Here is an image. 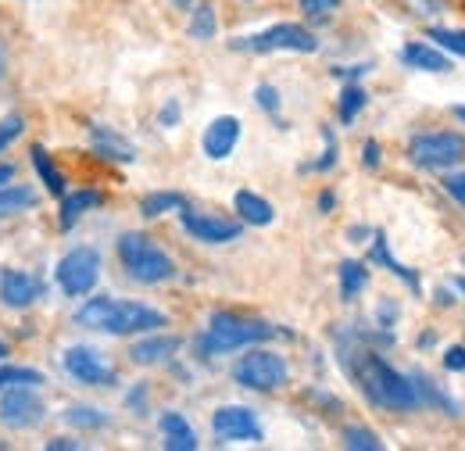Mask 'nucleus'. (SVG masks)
I'll list each match as a JSON object with an SVG mask.
<instances>
[{
    "mask_svg": "<svg viewBox=\"0 0 465 451\" xmlns=\"http://www.w3.org/2000/svg\"><path fill=\"white\" fill-rule=\"evenodd\" d=\"M351 373H354L361 395L369 397L372 405L387 408V412H415V408L422 405L415 376L398 373V369L387 366L376 351H354V358H351Z\"/></svg>",
    "mask_w": 465,
    "mask_h": 451,
    "instance_id": "nucleus-1",
    "label": "nucleus"
},
{
    "mask_svg": "<svg viewBox=\"0 0 465 451\" xmlns=\"http://www.w3.org/2000/svg\"><path fill=\"white\" fill-rule=\"evenodd\" d=\"M75 323L86 330H101V334H154L162 326H169V319L158 308H147L140 301H115V297H94L75 312Z\"/></svg>",
    "mask_w": 465,
    "mask_h": 451,
    "instance_id": "nucleus-2",
    "label": "nucleus"
},
{
    "mask_svg": "<svg viewBox=\"0 0 465 451\" xmlns=\"http://www.w3.org/2000/svg\"><path fill=\"white\" fill-rule=\"evenodd\" d=\"M276 334L280 330L262 323V319H243V316H232V312H215L208 319L204 337H201V351L204 355H230V351H240V347L272 340Z\"/></svg>",
    "mask_w": 465,
    "mask_h": 451,
    "instance_id": "nucleus-3",
    "label": "nucleus"
},
{
    "mask_svg": "<svg viewBox=\"0 0 465 451\" xmlns=\"http://www.w3.org/2000/svg\"><path fill=\"white\" fill-rule=\"evenodd\" d=\"M118 258L136 283H169L175 276V262L143 233L118 236Z\"/></svg>",
    "mask_w": 465,
    "mask_h": 451,
    "instance_id": "nucleus-4",
    "label": "nucleus"
},
{
    "mask_svg": "<svg viewBox=\"0 0 465 451\" xmlns=\"http://www.w3.org/2000/svg\"><path fill=\"white\" fill-rule=\"evenodd\" d=\"M408 155L422 169H451L465 158L462 133H419L408 144Z\"/></svg>",
    "mask_w": 465,
    "mask_h": 451,
    "instance_id": "nucleus-5",
    "label": "nucleus"
},
{
    "mask_svg": "<svg viewBox=\"0 0 465 451\" xmlns=\"http://www.w3.org/2000/svg\"><path fill=\"white\" fill-rule=\"evenodd\" d=\"M232 47H236V51H254V55H269V51L315 55V51H319V40H315L308 29H301V25H291V22H283V25H272V29H265V33L243 36V40H236Z\"/></svg>",
    "mask_w": 465,
    "mask_h": 451,
    "instance_id": "nucleus-6",
    "label": "nucleus"
},
{
    "mask_svg": "<svg viewBox=\"0 0 465 451\" xmlns=\"http://www.w3.org/2000/svg\"><path fill=\"white\" fill-rule=\"evenodd\" d=\"M232 376H236V384L247 387V391H276V387L287 384L291 369H287V362H283L280 355H272V351H251V355H243V358L236 362Z\"/></svg>",
    "mask_w": 465,
    "mask_h": 451,
    "instance_id": "nucleus-7",
    "label": "nucleus"
},
{
    "mask_svg": "<svg viewBox=\"0 0 465 451\" xmlns=\"http://www.w3.org/2000/svg\"><path fill=\"white\" fill-rule=\"evenodd\" d=\"M101 280V255L94 247H72L58 262V286L68 297L90 294Z\"/></svg>",
    "mask_w": 465,
    "mask_h": 451,
    "instance_id": "nucleus-8",
    "label": "nucleus"
},
{
    "mask_svg": "<svg viewBox=\"0 0 465 451\" xmlns=\"http://www.w3.org/2000/svg\"><path fill=\"white\" fill-rule=\"evenodd\" d=\"M212 430H215V437H219L223 445H236V441L262 445V437H265L258 416H254L251 408H243V405H226V408H219L215 419H212Z\"/></svg>",
    "mask_w": 465,
    "mask_h": 451,
    "instance_id": "nucleus-9",
    "label": "nucleus"
},
{
    "mask_svg": "<svg viewBox=\"0 0 465 451\" xmlns=\"http://www.w3.org/2000/svg\"><path fill=\"white\" fill-rule=\"evenodd\" d=\"M61 366L72 380L86 384V387H112L115 384V369L94 351V347H68L61 355Z\"/></svg>",
    "mask_w": 465,
    "mask_h": 451,
    "instance_id": "nucleus-10",
    "label": "nucleus"
},
{
    "mask_svg": "<svg viewBox=\"0 0 465 451\" xmlns=\"http://www.w3.org/2000/svg\"><path fill=\"white\" fill-rule=\"evenodd\" d=\"M44 419V401L36 397L33 387L18 384V387H7V395L0 401V423L11 426V430H29Z\"/></svg>",
    "mask_w": 465,
    "mask_h": 451,
    "instance_id": "nucleus-11",
    "label": "nucleus"
},
{
    "mask_svg": "<svg viewBox=\"0 0 465 451\" xmlns=\"http://www.w3.org/2000/svg\"><path fill=\"white\" fill-rule=\"evenodd\" d=\"M179 219H183V229H186L193 240H201V244H230V240L240 236V223L219 219V215H208V212L183 208Z\"/></svg>",
    "mask_w": 465,
    "mask_h": 451,
    "instance_id": "nucleus-12",
    "label": "nucleus"
},
{
    "mask_svg": "<svg viewBox=\"0 0 465 451\" xmlns=\"http://www.w3.org/2000/svg\"><path fill=\"white\" fill-rule=\"evenodd\" d=\"M36 297H44V280L18 273V269H4L0 273V301L7 308H29Z\"/></svg>",
    "mask_w": 465,
    "mask_h": 451,
    "instance_id": "nucleus-13",
    "label": "nucleus"
},
{
    "mask_svg": "<svg viewBox=\"0 0 465 451\" xmlns=\"http://www.w3.org/2000/svg\"><path fill=\"white\" fill-rule=\"evenodd\" d=\"M204 155L212 158V162H223V158H230L232 147L240 144V118H232V115H219L208 129H204Z\"/></svg>",
    "mask_w": 465,
    "mask_h": 451,
    "instance_id": "nucleus-14",
    "label": "nucleus"
},
{
    "mask_svg": "<svg viewBox=\"0 0 465 451\" xmlns=\"http://www.w3.org/2000/svg\"><path fill=\"white\" fill-rule=\"evenodd\" d=\"M175 351H179V337H147L140 340V344H133L129 358L136 366H162V362L173 358Z\"/></svg>",
    "mask_w": 465,
    "mask_h": 451,
    "instance_id": "nucleus-15",
    "label": "nucleus"
},
{
    "mask_svg": "<svg viewBox=\"0 0 465 451\" xmlns=\"http://www.w3.org/2000/svg\"><path fill=\"white\" fill-rule=\"evenodd\" d=\"M158 426H162V437H165V448L169 451H193L197 448V434H193V426H190L179 412H165Z\"/></svg>",
    "mask_w": 465,
    "mask_h": 451,
    "instance_id": "nucleus-16",
    "label": "nucleus"
},
{
    "mask_svg": "<svg viewBox=\"0 0 465 451\" xmlns=\"http://www.w3.org/2000/svg\"><path fill=\"white\" fill-rule=\"evenodd\" d=\"M236 212H240V219L251 226H269L276 219V208L265 201V197H258V194H251V190H240L236 194Z\"/></svg>",
    "mask_w": 465,
    "mask_h": 451,
    "instance_id": "nucleus-17",
    "label": "nucleus"
},
{
    "mask_svg": "<svg viewBox=\"0 0 465 451\" xmlns=\"http://www.w3.org/2000/svg\"><path fill=\"white\" fill-rule=\"evenodd\" d=\"M401 61H405L408 68H419V72H448L451 68V61L440 55V51H433V47H426V44H408L405 51H401Z\"/></svg>",
    "mask_w": 465,
    "mask_h": 451,
    "instance_id": "nucleus-18",
    "label": "nucleus"
},
{
    "mask_svg": "<svg viewBox=\"0 0 465 451\" xmlns=\"http://www.w3.org/2000/svg\"><path fill=\"white\" fill-rule=\"evenodd\" d=\"M104 197L97 194V190H75V194H68L64 201H61V226L68 229V226H75L90 208H97Z\"/></svg>",
    "mask_w": 465,
    "mask_h": 451,
    "instance_id": "nucleus-19",
    "label": "nucleus"
},
{
    "mask_svg": "<svg viewBox=\"0 0 465 451\" xmlns=\"http://www.w3.org/2000/svg\"><path fill=\"white\" fill-rule=\"evenodd\" d=\"M94 147H97V155L115 158V162H133V158H136L133 144H125L118 133L104 129V125H94Z\"/></svg>",
    "mask_w": 465,
    "mask_h": 451,
    "instance_id": "nucleus-20",
    "label": "nucleus"
},
{
    "mask_svg": "<svg viewBox=\"0 0 465 451\" xmlns=\"http://www.w3.org/2000/svg\"><path fill=\"white\" fill-rule=\"evenodd\" d=\"M183 208H186L183 194H173V190H162V194H147V197L140 201V212H143L147 219H158V215H165V212H183Z\"/></svg>",
    "mask_w": 465,
    "mask_h": 451,
    "instance_id": "nucleus-21",
    "label": "nucleus"
},
{
    "mask_svg": "<svg viewBox=\"0 0 465 451\" xmlns=\"http://www.w3.org/2000/svg\"><path fill=\"white\" fill-rule=\"evenodd\" d=\"M33 169L40 172V179L47 183V190H51L54 197L64 194V175H61V169L51 162V155H47L44 147H33Z\"/></svg>",
    "mask_w": 465,
    "mask_h": 451,
    "instance_id": "nucleus-22",
    "label": "nucleus"
},
{
    "mask_svg": "<svg viewBox=\"0 0 465 451\" xmlns=\"http://www.w3.org/2000/svg\"><path fill=\"white\" fill-rule=\"evenodd\" d=\"M33 205H36V194L29 186H7V190H0V219L18 215V212H25Z\"/></svg>",
    "mask_w": 465,
    "mask_h": 451,
    "instance_id": "nucleus-23",
    "label": "nucleus"
},
{
    "mask_svg": "<svg viewBox=\"0 0 465 451\" xmlns=\"http://www.w3.org/2000/svg\"><path fill=\"white\" fill-rule=\"evenodd\" d=\"M365 283H369V269L361 262H344L341 266V294H344V301H354L365 290Z\"/></svg>",
    "mask_w": 465,
    "mask_h": 451,
    "instance_id": "nucleus-24",
    "label": "nucleus"
},
{
    "mask_svg": "<svg viewBox=\"0 0 465 451\" xmlns=\"http://www.w3.org/2000/svg\"><path fill=\"white\" fill-rule=\"evenodd\" d=\"M18 384H25V387H40V384H44V373H36V369H22V366H0V391H4V387H18Z\"/></svg>",
    "mask_w": 465,
    "mask_h": 451,
    "instance_id": "nucleus-25",
    "label": "nucleus"
},
{
    "mask_svg": "<svg viewBox=\"0 0 465 451\" xmlns=\"http://www.w3.org/2000/svg\"><path fill=\"white\" fill-rule=\"evenodd\" d=\"M372 258H376V262H383V266H387L391 273H398V276H401V280H405L408 286H411V290H419V276H415L411 269H405V266H401L398 258H391V251H387V240H383V236H376V247H372Z\"/></svg>",
    "mask_w": 465,
    "mask_h": 451,
    "instance_id": "nucleus-26",
    "label": "nucleus"
},
{
    "mask_svg": "<svg viewBox=\"0 0 465 451\" xmlns=\"http://www.w3.org/2000/svg\"><path fill=\"white\" fill-rule=\"evenodd\" d=\"M64 419H68L72 426H79V430H101V426H108V416H104V412H97V408H86V405L68 408V412H64Z\"/></svg>",
    "mask_w": 465,
    "mask_h": 451,
    "instance_id": "nucleus-27",
    "label": "nucleus"
},
{
    "mask_svg": "<svg viewBox=\"0 0 465 451\" xmlns=\"http://www.w3.org/2000/svg\"><path fill=\"white\" fill-rule=\"evenodd\" d=\"M190 36H193V40H212V36H215V11H212L208 4H201V7L193 11V18H190Z\"/></svg>",
    "mask_w": 465,
    "mask_h": 451,
    "instance_id": "nucleus-28",
    "label": "nucleus"
},
{
    "mask_svg": "<svg viewBox=\"0 0 465 451\" xmlns=\"http://www.w3.org/2000/svg\"><path fill=\"white\" fill-rule=\"evenodd\" d=\"M344 445L351 451H380L383 448V441L372 434V430H365V426H348L344 430Z\"/></svg>",
    "mask_w": 465,
    "mask_h": 451,
    "instance_id": "nucleus-29",
    "label": "nucleus"
},
{
    "mask_svg": "<svg viewBox=\"0 0 465 451\" xmlns=\"http://www.w3.org/2000/svg\"><path fill=\"white\" fill-rule=\"evenodd\" d=\"M430 40L451 55L465 57V29H430Z\"/></svg>",
    "mask_w": 465,
    "mask_h": 451,
    "instance_id": "nucleus-30",
    "label": "nucleus"
},
{
    "mask_svg": "<svg viewBox=\"0 0 465 451\" xmlns=\"http://www.w3.org/2000/svg\"><path fill=\"white\" fill-rule=\"evenodd\" d=\"M365 101H369V94H365L361 86H348V90L341 94V118H344V122H354V115L365 108Z\"/></svg>",
    "mask_w": 465,
    "mask_h": 451,
    "instance_id": "nucleus-31",
    "label": "nucleus"
},
{
    "mask_svg": "<svg viewBox=\"0 0 465 451\" xmlns=\"http://www.w3.org/2000/svg\"><path fill=\"white\" fill-rule=\"evenodd\" d=\"M341 7V0H301V11L308 18H330Z\"/></svg>",
    "mask_w": 465,
    "mask_h": 451,
    "instance_id": "nucleus-32",
    "label": "nucleus"
},
{
    "mask_svg": "<svg viewBox=\"0 0 465 451\" xmlns=\"http://www.w3.org/2000/svg\"><path fill=\"white\" fill-rule=\"evenodd\" d=\"M22 129H25V122H22V118H4V122H0V151H4L11 140H18V136H22Z\"/></svg>",
    "mask_w": 465,
    "mask_h": 451,
    "instance_id": "nucleus-33",
    "label": "nucleus"
},
{
    "mask_svg": "<svg viewBox=\"0 0 465 451\" xmlns=\"http://www.w3.org/2000/svg\"><path fill=\"white\" fill-rule=\"evenodd\" d=\"M444 190H448V194H451V197L465 208V172H451V175L444 179Z\"/></svg>",
    "mask_w": 465,
    "mask_h": 451,
    "instance_id": "nucleus-34",
    "label": "nucleus"
},
{
    "mask_svg": "<svg viewBox=\"0 0 465 451\" xmlns=\"http://www.w3.org/2000/svg\"><path fill=\"white\" fill-rule=\"evenodd\" d=\"M444 366H448L451 373H465V347H459V344L448 347V351H444Z\"/></svg>",
    "mask_w": 465,
    "mask_h": 451,
    "instance_id": "nucleus-35",
    "label": "nucleus"
},
{
    "mask_svg": "<svg viewBox=\"0 0 465 451\" xmlns=\"http://www.w3.org/2000/svg\"><path fill=\"white\" fill-rule=\"evenodd\" d=\"M258 105H262L265 112H280V94H276L272 86H258Z\"/></svg>",
    "mask_w": 465,
    "mask_h": 451,
    "instance_id": "nucleus-36",
    "label": "nucleus"
},
{
    "mask_svg": "<svg viewBox=\"0 0 465 451\" xmlns=\"http://www.w3.org/2000/svg\"><path fill=\"white\" fill-rule=\"evenodd\" d=\"M365 165H369V169L380 165V147H376V144H365Z\"/></svg>",
    "mask_w": 465,
    "mask_h": 451,
    "instance_id": "nucleus-37",
    "label": "nucleus"
},
{
    "mask_svg": "<svg viewBox=\"0 0 465 451\" xmlns=\"http://www.w3.org/2000/svg\"><path fill=\"white\" fill-rule=\"evenodd\" d=\"M47 448H51V451H64V448L72 451V448H75V441H64V437H58V441H51Z\"/></svg>",
    "mask_w": 465,
    "mask_h": 451,
    "instance_id": "nucleus-38",
    "label": "nucleus"
},
{
    "mask_svg": "<svg viewBox=\"0 0 465 451\" xmlns=\"http://www.w3.org/2000/svg\"><path fill=\"white\" fill-rule=\"evenodd\" d=\"M175 118H179V108H175V105H169V108L162 112V122H165V125H173Z\"/></svg>",
    "mask_w": 465,
    "mask_h": 451,
    "instance_id": "nucleus-39",
    "label": "nucleus"
},
{
    "mask_svg": "<svg viewBox=\"0 0 465 451\" xmlns=\"http://www.w3.org/2000/svg\"><path fill=\"white\" fill-rule=\"evenodd\" d=\"M11 179H15V169H11V165H0V186L11 183Z\"/></svg>",
    "mask_w": 465,
    "mask_h": 451,
    "instance_id": "nucleus-40",
    "label": "nucleus"
},
{
    "mask_svg": "<svg viewBox=\"0 0 465 451\" xmlns=\"http://www.w3.org/2000/svg\"><path fill=\"white\" fill-rule=\"evenodd\" d=\"M455 118H462V122H465V105H459V108H455Z\"/></svg>",
    "mask_w": 465,
    "mask_h": 451,
    "instance_id": "nucleus-41",
    "label": "nucleus"
},
{
    "mask_svg": "<svg viewBox=\"0 0 465 451\" xmlns=\"http://www.w3.org/2000/svg\"><path fill=\"white\" fill-rule=\"evenodd\" d=\"M175 7H190V4H193V0H173Z\"/></svg>",
    "mask_w": 465,
    "mask_h": 451,
    "instance_id": "nucleus-42",
    "label": "nucleus"
},
{
    "mask_svg": "<svg viewBox=\"0 0 465 451\" xmlns=\"http://www.w3.org/2000/svg\"><path fill=\"white\" fill-rule=\"evenodd\" d=\"M455 286H459V290L465 294V276H462V280H455Z\"/></svg>",
    "mask_w": 465,
    "mask_h": 451,
    "instance_id": "nucleus-43",
    "label": "nucleus"
},
{
    "mask_svg": "<svg viewBox=\"0 0 465 451\" xmlns=\"http://www.w3.org/2000/svg\"><path fill=\"white\" fill-rule=\"evenodd\" d=\"M4 355H7V347H4V344H0V362H4Z\"/></svg>",
    "mask_w": 465,
    "mask_h": 451,
    "instance_id": "nucleus-44",
    "label": "nucleus"
},
{
    "mask_svg": "<svg viewBox=\"0 0 465 451\" xmlns=\"http://www.w3.org/2000/svg\"><path fill=\"white\" fill-rule=\"evenodd\" d=\"M0 75H4V57H0Z\"/></svg>",
    "mask_w": 465,
    "mask_h": 451,
    "instance_id": "nucleus-45",
    "label": "nucleus"
}]
</instances>
